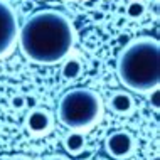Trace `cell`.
Returning <instances> with one entry per match:
<instances>
[{"label":"cell","instance_id":"cell-1","mask_svg":"<svg viewBox=\"0 0 160 160\" xmlns=\"http://www.w3.org/2000/svg\"><path fill=\"white\" fill-rule=\"evenodd\" d=\"M17 42L31 62L58 64L74 47L76 29L66 14L54 8H42L34 12L19 27Z\"/></svg>","mask_w":160,"mask_h":160},{"label":"cell","instance_id":"cell-2","mask_svg":"<svg viewBox=\"0 0 160 160\" xmlns=\"http://www.w3.org/2000/svg\"><path fill=\"white\" fill-rule=\"evenodd\" d=\"M116 74L127 89L135 93H152L160 84V44L155 37H138L120 51Z\"/></svg>","mask_w":160,"mask_h":160},{"label":"cell","instance_id":"cell-3","mask_svg":"<svg viewBox=\"0 0 160 160\" xmlns=\"http://www.w3.org/2000/svg\"><path fill=\"white\" fill-rule=\"evenodd\" d=\"M105 105L94 89L72 88L59 99L58 120L71 132H86L93 128L103 116Z\"/></svg>","mask_w":160,"mask_h":160},{"label":"cell","instance_id":"cell-4","mask_svg":"<svg viewBox=\"0 0 160 160\" xmlns=\"http://www.w3.org/2000/svg\"><path fill=\"white\" fill-rule=\"evenodd\" d=\"M19 19L14 7L5 0H0V59L7 58L17 46Z\"/></svg>","mask_w":160,"mask_h":160},{"label":"cell","instance_id":"cell-5","mask_svg":"<svg viewBox=\"0 0 160 160\" xmlns=\"http://www.w3.org/2000/svg\"><path fill=\"white\" fill-rule=\"evenodd\" d=\"M106 153L115 160H125L135 152V137L128 130H116L105 140Z\"/></svg>","mask_w":160,"mask_h":160},{"label":"cell","instance_id":"cell-6","mask_svg":"<svg viewBox=\"0 0 160 160\" xmlns=\"http://www.w3.org/2000/svg\"><path fill=\"white\" fill-rule=\"evenodd\" d=\"M25 130L31 133L32 137H44L52 130L54 118L49 110L46 108H32L24 120Z\"/></svg>","mask_w":160,"mask_h":160},{"label":"cell","instance_id":"cell-7","mask_svg":"<svg viewBox=\"0 0 160 160\" xmlns=\"http://www.w3.org/2000/svg\"><path fill=\"white\" fill-rule=\"evenodd\" d=\"M108 108H110L113 113L122 115V116H128L135 111V99L128 91H113L108 98Z\"/></svg>","mask_w":160,"mask_h":160},{"label":"cell","instance_id":"cell-8","mask_svg":"<svg viewBox=\"0 0 160 160\" xmlns=\"http://www.w3.org/2000/svg\"><path fill=\"white\" fill-rule=\"evenodd\" d=\"M86 143H88V140H86V135L83 132H71V130H69V133H66V137L62 138L64 148H66V152L71 153V155L83 153L84 148H86Z\"/></svg>","mask_w":160,"mask_h":160},{"label":"cell","instance_id":"cell-9","mask_svg":"<svg viewBox=\"0 0 160 160\" xmlns=\"http://www.w3.org/2000/svg\"><path fill=\"white\" fill-rule=\"evenodd\" d=\"M84 72V66L83 62L78 58H66L61 66V78L64 81H74L79 79Z\"/></svg>","mask_w":160,"mask_h":160},{"label":"cell","instance_id":"cell-10","mask_svg":"<svg viewBox=\"0 0 160 160\" xmlns=\"http://www.w3.org/2000/svg\"><path fill=\"white\" fill-rule=\"evenodd\" d=\"M145 12H147V7L142 0H132V2H128L125 14H127L130 20H140L145 15Z\"/></svg>","mask_w":160,"mask_h":160},{"label":"cell","instance_id":"cell-11","mask_svg":"<svg viewBox=\"0 0 160 160\" xmlns=\"http://www.w3.org/2000/svg\"><path fill=\"white\" fill-rule=\"evenodd\" d=\"M8 160H32V158L27 157V155H14V157H10Z\"/></svg>","mask_w":160,"mask_h":160},{"label":"cell","instance_id":"cell-12","mask_svg":"<svg viewBox=\"0 0 160 160\" xmlns=\"http://www.w3.org/2000/svg\"><path fill=\"white\" fill-rule=\"evenodd\" d=\"M44 160H68V158L62 157V155H49V157H46Z\"/></svg>","mask_w":160,"mask_h":160},{"label":"cell","instance_id":"cell-13","mask_svg":"<svg viewBox=\"0 0 160 160\" xmlns=\"http://www.w3.org/2000/svg\"><path fill=\"white\" fill-rule=\"evenodd\" d=\"M12 103H14V106H15V108H22L24 99H22V98H14V101H12Z\"/></svg>","mask_w":160,"mask_h":160},{"label":"cell","instance_id":"cell-14","mask_svg":"<svg viewBox=\"0 0 160 160\" xmlns=\"http://www.w3.org/2000/svg\"><path fill=\"white\" fill-rule=\"evenodd\" d=\"M64 2H81V0H64Z\"/></svg>","mask_w":160,"mask_h":160}]
</instances>
